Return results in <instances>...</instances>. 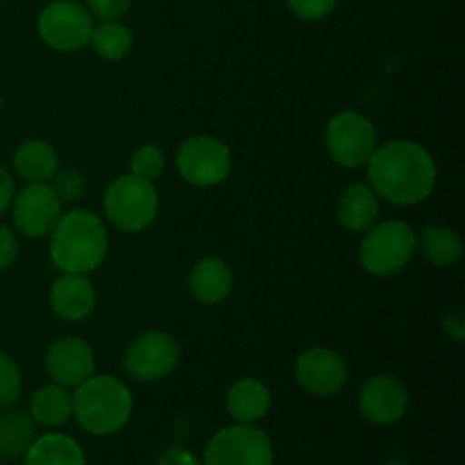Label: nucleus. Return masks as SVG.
Masks as SVG:
<instances>
[{"label":"nucleus","instance_id":"f257e3e1","mask_svg":"<svg viewBox=\"0 0 465 465\" xmlns=\"http://www.w3.org/2000/svg\"><path fill=\"white\" fill-rule=\"evenodd\" d=\"M366 166L368 184L377 198L398 207L425 203L439 180L430 150L413 141H389L377 145Z\"/></svg>","mask_w":465,"mask_h":465},{"label":"nucleus","instance_id":"f03ea898","mask_svg":"<svg viewBox=\"0 0 465 465\" xmlns=\"http://www.w3.org/2000/svg\"><path fill=\"white\" fill-rule=\"evenodd\" d=\"M48 236L50 259L62 272L89 275L107 257V230L89 209H73L62 213Z\"/></svg>","mask_w":465,"mask_h":465},{"label":"nucleus","instance_id":"7ed1b4c3","mask_svg":"<svg viewBox=\"0 0 465 465\" xmlns=\"http://www.w3.org/2000/svg\"><path fill=\"white\" fill-rule=\"evenodd\" d=\"M134 400L114 375H91L73 391V418L91 436L118 434L130 422Z\"/></svg>","mask_w":465,"mask_h":465},{"label":"nucleus","instance_id":"20e7f679","mask_svg":"<svg viewBox=\"0 0 465 465\" xmlns=\"http://www.w3.org/2000/svg\"><path fill=\"white\" fill-rule=\"evenodd\" d=\"M418 236L404 221H386L366 230L359 245V262L371 275L391 277L409 266L416 254Z\"/></svg>","mask_w":465,"mask_h":465},{"label":"nucleus","instance_id":"39448f33","mask_svg":"<svg viewBox=\"0 0 465 465\" xmlns=\"http://www.w3.org/2000/svg\"><path fill=\"white\" fill-rule=\"evenodd\" d=\"M104 216L121 232L148 230L159 213V195L153 182L139 180L130 175H121L107 186L103 195Z\"/></svg>","mask_w":465,"mask_h":465},{"label":"nucleus","instance_id":"423d86ee","mask_svg":"<svg viewBox=\"0 0 465 465\" xmlns=\"http://www.w3.org/2000/svg\"><path fill=\"white\" fill-rule=\"evenodd\" d=\"M203 465H275V450L262 427L234 422L212 436Z\"/></svg>","mask_w":465,"mask_h":465},{"label":"nucleus","instance_id":"0eeeda50","mask_svg":"<svg viewBox=\"0 0 465 465\" xmlns=\"http://www.w3.org/2000/svg\"><path fill=\"white\" fill-rule=\"evenodd\" d=\"M94 16L77 0H53L45 5L36 21L41 41L57 53H75L86 48L94 35Z\"/></svg>","mask_w":465,"mask_h":465},{"label":"nucleus","instance_id":"6e6552de","mask_svg":"<svg viewBox=\"0 0 465 465\" xmlns=\"http://www.w3.org/2000/svg\"><path fill=\"white\" fill-rule=\"evenodd\" d=\"M330 157L343 168H361L377 150V127L359 112H341L330 118L325 130Z\"/></svg>","mask_w":465,"mask_h":465},{"label":"nucleus","instance_id":"1a4fd4ad","mask_svg":"<svg viewBox=\"0 0 465 465\" xmlns=\"http://www.w3.org/2000/svg\"><path fill=\"white\" fill-rule=\"evenodd\" d=\"M175 166L182 180L200 189H209L223 184L230 177L232 153L213 136H191L177 148Z\"/></svg>","mask_w":465,"mask_h":465},{"label":"nucleus","instance_id":"9d476101","mask_svg":"<svg viewBox=\"0 0 465 465\" xmlns=\"http://www.w3.org/2000/svg\"><path fill=\"white\" fill-rule=\"evenodd\" d=\"M123 363L132 380L145 381V384L162 381L175 372L180 363V345L168 331H143L130 341Z\"/></svg>","mask_w":465,"mask_h":465},{"label":"nucleus","instance_id":"9b49d317","mask_svg":"<svg viewBox=\"0 0 465 465\" xmlns=\"http://www.w3.org/2000/svg\"><path fill=\"white\" fill-rule=\"evenodd\" d=\"M62 216V200L50 184H27L21 193H14V227L27 239H44L53 232Z\"/></svg>","mask_w":465,"mask_h":465},{"label":"nucleus","instance_id":"f8f14e48","mask_svg":"<svg viewBox=\"0 0 465 465\" xmlns=\"http://www.w3.org/2000/svg\"><path fill=\"white\" fill-rule=\"evenodd\" d=\"M295 381L307 393L330 398L348 384V366L334 350L309 348L295 361Z\"/></svg>","mask_w":465,"mask_h":465},{"label":"nucleus","instance_id":"ddd939ff","mask_svg":"<svg viewBox=\"0 0 465 465\" xmlns=\"http://www.w3.org/2000/svg\"><path fill=\"white\" fill-rule=\"evenodd\" d=\"M409 391L398 377L375 375L361 386L359 413L375 427H391L407 416Z\"/></svg>","mask_w":465,"mask_h":465},{"label":"nucleus","instance_id":"4468645a","mask_svg":"<svg viewBox=\"0 0 465 465\" xmlns=\"http://www.w3.org/2000/svg\"><path fill=\"white\" fill-rule=\"evenodd\" d=\"M45 372L54 384L75 389L95 372L94 350L80 336H64L53 341L45 352Z\"/></svg>","mask_w":465,"mask_h":465},{"label":"nucleus","instance_id":"2eb2a0df","mask_svg":"<svg viewBox=\"0 0 465 465\" xmlns=\"http://www.w3.org/2000/svg\"><path fill=\"white\" fill-rule=\"evenodd\" d=\"M50 307L62 321H84L95 309V289L86 275L62 272L50 286Z\"/></svg>","mask_w":465,"mask_h":465},{"label":"nucleus","instance_id":"dca6fc26","mask_svg":"<svg viewBox=\"0 0 465 465\" xmlns=\"http://www.w3.org/2000/svg\"><path fill=\"white\" fill-rule=\"evenodd\" d=\"M272 404L271 389L257 377H241L230 386L225 398L227 413L234 422L257 425L268 416Z\"/></svg>","mask_w":465,"mask_h":465},{"label":"nucleus","instance_id":"f3484780","mask_svg":"<svg viewBox=\"0 0 465 465\" xmlns=\"http://www.w3.org/2000/svg\"><path fill=\"white\" fill-rule=\"evenodd\" d=\"M186 284L200 304H221L234 289V272L221 257H207L191 268Z\"/></svg>","mask_w":465,"mask_h":465},{"label":"nucleus","instance_id":"a211bd4d","mask_svg":"<svg viewBox=\"0 0 465 465\" xmlns=\"http://www.w3.org/2000/svg\"><path fill=\"white\" fill-rule=\"evenodd\" d=\"M14 171L27 184H50L59 171V157L44 139H27L14 153Z\"/></svg>","mask_w":465,"mask_h":465},{"label":"nucleus","instance_id":"6ab92c4d","mask_svg":"<svg viewBox=\"0 0 465 465\" xmlns=\"http://www.w3.org/2000/svg\"><path fill=\"white\" fill-rule=\"evenodd\" d=\"M336 216H339L341 225L350 232L371 230L380 216V198L371 189V184H363V182L350 184L341 193Z\"/></svg>","mask_w":465,"mask_h":465},{"label":"nucleus","instance_id":"aec40b11","mask_svg":"<svg viewBox=\"0 0 465 465\" xmlns=\"http://www.w3.org/2000/svg\"><path fill=\"white\" fill-rule=\"evenodd\" d=\"M23 465H86V454L73 436L50 431L36 436L23 454Z\"/></svg>","mask_w":465,"mask_h":465},{"label":"nucleus","instance_id":"412c9836","mask_svg":"<svg viewBox=\"0 0 465 465\" xmlns=\"http://www.w3.org/2000/svg\"><path fill=\"white\" fill-rule=\"evenodd\" d=\"M30 416L45 430H59L73 418V393L59 384H45L30 400Z\"/></svg>","mask_w":465,"mask_h":465},{"label":"nucleus","instance_id":"4be33fe9","mask_svg":"<svg viewBox=\"0 0 465 465\" xmlns=\"http://www.w3.org/2000/svg\"><path fill=\"white\" fill-rule=\"evenodd\" d=\"M36 439V422L21 409H3L0 413V459H23Z\"/></svg>","mask_w":465,"mask_h":465},{"label":"nucleus","instance_id":"5701e85b","mask_svg":"<svg viewBox=\"0 0 465 465\" xmlns=\"http://www.w3.org/2000/svg\"><path fill=\"white\" fill-rule=\"evenodd\" d=\"M418 245H420L422 257L439 268L454 266V263L463 257V241L461 236H459V232H454L452 227H425L420 239H418Z\"/></svg>","mask_w":465,"mask_h":465},{"label":"nucleus","instance_id":"b1692460","mask_svg":"<svg viewBox=\"0 0 465 465\" xmlns=\"http://www.w3.org/2000/svg\"><path fill=\"white\" fill-rule=\"evenodd\" d=\"M94 53L98 57L107 59V62H118V59L127 57L134 45V36H132L130 27L121 21H100V25L94 27L91 35V44Z\"/></svg>","mask_w":465,"mask_h":465},{"label":"nucleus","instance_id":"393cba45","mask_svg":"<svg viewBox=\"0 0 465 465\" xmlns=\"http://www.w3.org/2000/svg\"><path fill=\"white\" fill-rule=\"evenodd\" d=\"M163 168H166V157H163V150L154 143L139 145V148L132 153L130 159V173L139 180L154 182L163 175Z\"/></svg>","mask_w":465,"mask_h":465},{"label":"nucleus","instance_id":"a878e982","mask_svg":"<svg viewBox=\"0 0 465 465\" xmlns=\"http://www.w3.org/2000/svg\"><path fill=\"white\" fill-rule=\"evenodd\" d=\"M23 393V375L9 354L0 352V411L18 402Z\"/></svg>","mask_w":465,"mask_h":465},{"label":"nucleus","instance_id":"bb28decb","mask_svg":"<svg viewBox=\"0 0 465 465\" xmlns=\"http://www.w3.org/2000/svg\"><path fill=\"white\" fill-rule=\"evenodd\" d=\"M53 191L59 200L64 203H77V200L84 195L86 191V177L82 175L80 171L75 168H66V171H57L54 173L53 180Z\"/></svg>","mask_w":465,"mask_h":465},{"label":"nucleus","instance_id":"cd10ccee","mask_svg":"<svg viewBox=\"0 0 465 465\" xmlns=\"http://www.w3.org/2000/svg\"><path fill=\"white\" fill-rule=\"evenodd\" d=\"M286 3H289L293 16H298L300 21L316 23L330 16L339 0H286Z\"/></svg>","mask_w":465,"mask_h":465},{"label":"nucleus","instance_id":"c85d7f7f","mask_svg":"<svg viewBox=\"0 0 465 465\" xmlns=\"http://www.w3.org/2000/svg\"><path fill=\"white\" fill-rule=\"evenodd\" d=\"M132 7V0H86L91 16L100 21H121Z\"/></svg>","mask_w":465,"mask_h":465},{"label":"nucleus","instance_id":"c756f323","mask_svg":"<svg viewBox=\"0 0 465 465\" xmlns=\"http://www.w3.org/2000/svg\"><path fill=\"white\" fill-rule=\"evenodd\" d=\"M18 257V241L7 225L0 223V271H7Z\"/></svg>","mask_w":465,"mask_h":465},{"label":"nucleus","instance_id":"7c9ffc66","mask_svg":"<svg viewBox=\"0 0 465 465\" xmlns=\"http://www.w3.org/2000/svg\"><path fill=\"white\" fill-rule=\"evenodd\" d=\"M157 465H203V461H198V459H195L189 450L182 448V445H171V448H166L159 454Z\"/></svg>","mask_w":465,"mask_h":465},{"label":"nucleus","instance_id":"2f4dec72","mask_svg":"<svg viewBox=\"0 0 465 465\" xmlns=\"http://www.w3.org/2000/svg\"><path fill=\"white\" fill-rule=\"evenodd\" d=\"M14 193H16V186H14L12 173L0 163V216L12 207Z\"/></svg>","mask_w":465,"mask_h":465},{"label":"nucleus","instance_id":"473e14b6","mask_svg":"<svg viewBox=\"0 0 465 465\" xmlns=\"http://www.w3.org/2000/svg\"><path fill=\"white\" fill-rule=\"evenodd\" d=\"M443 327H445V331H448V336H452L454 343H461L463 336H465L461 313H457V312L448 313V316L443 318Z\"/></svg>","mask_w":465,"mask_h":465},{"label":"nucleus","instance_id":"72a5a7b5","mask_svg":"<svg viewBox=\"0 0 465 465\" xmlns=\"http://www.w3.org/2000/svg\"><path fill=\"white\" fill-rule=\"evenodd\" d=\"M0 107H3V98H0Z\"/></svg>","mask_w":465,"mask_h":465},{"label":"nucleus","instance_id":"f704fd0d","mask_svg":"<svg viewBox=\"0 0 465 465\" xmlns=\"http://www.w3.org/2000/svg\"><path fill=\"white\" fill-rule=\"evenodd\" d=\"M0 465H3V459H0Z\"/></svg>","mask_w":465,"mask_h":465}]
</instances>
